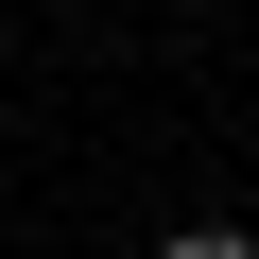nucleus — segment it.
<instances>
[{"label": "nucleus", "mask_w": 259, "mask_h": 259, "mask_svg": "<svg viewBox=\"0 0 259 259\" xmlns=\"http://www.w3.org/2000/svg\"><path fill=\"white\" fill-rule=\"evenodd\" d=\"M156 259H259V242H242V225H173Z\"/></svg>", "instance_id": "obj_1"}]
</instances>
